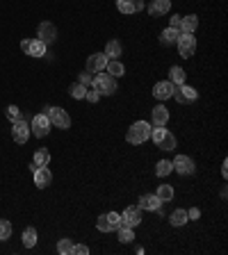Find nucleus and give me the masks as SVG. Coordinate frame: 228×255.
<instances>
[{"mask_svg":"<svg viewBox=\"0 0 228 255\" xmlns=\"http://www.w3.org/2000/svg\"><path fill=\"white\" fill-rule=\"evenodd\" d=\"M151 139H153L155 146H160L162 151H174V148H176V137H174V132H169L164 125H153V128H151Z\"/></svg>","mask_w":228,"mask_h":255,"instance_id":"nucleus-1","label":"nucleus"},{"mask_svg":"<svg viewBox=\"0 0 228 255\" xmlns=\"http://www.w3.org/2000/svg\"><path fill=\"white\" fill-rule=\"evenodd\" d=\"M146 139H151V125L146 123V121H135V123L128 128V132H126V141L128 144H144Z\"/></svg>","mask_w":228,"mask_h":255,"instance_id":"nucleus-2","label":"nucleus"},{"mask_svg":"<svg viewBox=\"0 0 228 255\" xmlns=\"http://www.w3.org/2000/svg\"><path fill=\"white\" fill-rule=\"evenodd\" d=\"M91 89H96L98 96H112V93L117 92V78H112L107 71L98 73V75H94Z\"/></svg>","mask_w":228,"mask_h":255,"instance_id":"nucleus-3","label":"nucleus"},{"mask_svg":"<svg viewBox=\"0 0 228 255\" xmlns=\"http://www.w3.org/2000/svg\"><path fill=\"white\" fill-rule=\"evenodd\" d=\"M44 114L51 118V125H55L59 130H69V128H71V116H69L62 107H46Z\"/></svg>","mask_w":228,"mask_h":255,"instance_id":"nucleus-4","label":"nucleus"},{"mask_svg":"<svg viewBox=\"0 0 228 255\" xmlns=\"http://www.w3.org/2000/svg\"><path fill=\"white\" fill-rule=\"evenodd\" d=\"M30 132H32L34 137H48V132H51V118L46 116L44 112L41 114H37V116H32V123H30Z\"/></svg>","mask_w":228,"mask_h":255,"instance_id":"nucleus-5","label":"nucleus"},{"mask_svg":"<svg viewBox=\"0 0 228 255\" xmlns=\"http://www.w3.org/2000/svg\"><path fill=\"white\" fill-rule=\"evenodd\" d=\"M176 46H178V52H180V57L189 59V57H192V55L196 52V37L180 32V37H178V41H176Z\"/></svg>","mask_w":228,"mask_h":255,"instance_id":"nucleus-6","label":"nucleus"},{"mask_svg":"<svg viewBox=\"0 0 228 255\" xmlns=\"http://www.w3.org/2000/svg\"><path fill=\"white\" fill-rule=\"evenodd\" d=\"M171 98H176L180 105H192V103H196V98H199V92L192 89V87H187V85H178L176 89H174V96H171Z\"/></svg>","mask_w":228,"mask_h":255,"instance_id":"nucleus-7","label":"nucleus"},{"mask_svg":"<svg viewBox=\"0 0 228 255\" xmlns=\"http://www.w3.org/2000/svg\"><path fill=\"white\" fill-rule=\"evenodd\" d=\"M12 137L16 144H25L27 139H30V123H27L25 118H19V121H14L12 125Z\"/></svg>","mask_w":228,"mask_h":255,"instance_id":"nucleus-8","label":"nucleus"},{"mask_svg":"<svg viewBox=\"0 0 228 255\" xmlns=\"http://www.w3.org/2000/svg\"><path fill=\"white\" fill-rule=\"evenodd\" d=\"M171 164H174V171H178L180 176H192L196 171V164L189 155H176V160Z\"/></svg>","mask_w":228,"mask_h":255,"instance_id":"nucleus-9","label":"nucleus"},{"mask_svg":"<svg viewBox=\"0 0 228 255\" xmlns=\"http://www.w3.org/2000/svg\"><path fill=\"white\" fill-rule=\"evenodd\" d=\"M142 212L144 209L139 208V205H130V208H126V212H124V216H121V223L124 226H128V228H135V226H139L142 223Z\"/></svg>","mask_w":228,"mask_h":255,"instance_id":"nucleus-10","label":"nucleus"},{"mask_svg":"<svg viewBox=\"0 0 228 255\" xmlns=\"http://www.w3.org/2000/svg\"><path fill=\"white\" fill-rule=\"evenodd\" d=\"M37 39L44 41L46 46H48V44H52V41L57 39V27L52 25L51 21H44V23L39 25V30H37Z\"/></svg>","mask_w":228,"mask_h":255,"instance_id":"nucleus-11","label":"nucleus"},{"mask_svg":"<svg viewBox=\"0 0 228 255\" xmlns=\"http://www.w3.org/2000/svg\"><path fill=\"white\" fill-rule=\"evenodd\" d=\"M107 55L105 52H94V55H89V59H87V69L85 71L89 73H101L105 71V66H107Z\"/></svg>","mask_w":228,"mask_h":255,"instance_id":"nucleus-12","label":"nucleus"},{"mask_svg":"<svg viewBox=\"0 0 228 255\" xmlns=\"http://www.w3.org/2000/svg\"><path fill=\"white\" fill-rule=\"evenodd\" d=\"M174 89H176V85L174 82H169V80H162V82H157L155 87H153V96H155L157 100H167L174 96Z\"/></svg>","mask_w":228,"mask_h":255,"instance_id":"nucleus-13","label":"nucleus"},{"mask_svg":"<svg viewBox=\"0 0 228 255\" xmlns=\"http://www.w3.org/2000/svg\"><path fill=\"white\" fill-rule=\"evenodd\" d=\"M32 173H34V185H37L39 189H46V187L52 183V173L48 166H39V169H34Z\"/></svg>","mask_w":228,"mask_h":255,"instance_id":"nucleus-14","label":"nucleus"},{"mask_svg":"<svg viewBox=\"0 0 228 255\" xmlns=\"http://www.w3.org/2000/svg\"><path fill=\"white\" fill-rule=\"evenodd\" d=\"M117 9L121 14H139L144 9L142 0H117Z\"/></svg>","mask_w":228,"mask_h":255,"instance_id":"nucleus-15","label":"nucleus"},{"mask_svg":"<svg viewBox=\"0 0 228 255\" xmlns=\"http://www.w3.org/2000/svg\"><path fill=\"white\" fill-rule=\"evenodd\" d=\"M139 208L149 209V212H157V209L162 208V201L157 198V194H144V196L139 198Z\"/></svg>","mask_w":228,"mask_h":255,"instance_id":"nucleus-16","label":"nucleus"},{"mask_svg":"<svg viewBox=\"0 0 228 255\" xmlns=\"http://www.w3.org/2000/svg\"><path fill=\"white\" fill-rule=\"evenodd\" d=\"M46 164H51V151H48V148H39V151L34 153V157H32L30 171L39 169V166H46Z\"/></svg>","mask_w":228,"mask_h":255,"instance_id":"nucleus-17","label":"nucleus"},{"mask_svg":"<svg viewBox=\"0 0 228 255\" xmlns=\"http://www.w3.org/2000/svg\"><path fill=\"white\" fill-rule=\"evenodd\" d=\"M171 9V0H153L149 5L151 16H164Z\"/></svg>","mask_w":228,"mask_h":255,"instance_id":"nucleus-18","label":"nucleus"},{"mask_svg":"<svg viewBox=\"0 0 228 255\" xmlns=\"http://www.w3.org/2000/svg\"><path fill=\"white\" fill-rule=\"evenodd\" d=\"M178 37H180V30L167 27V30H162V34H160V44H162V46H176Z\"/></svg>","mask_w":228,"mask_h":255,"instance_id":"nucleus-19","label":"nucleus"},{"mask_svg":"<svg viewBox=\"0 0 228 255\" xmlns=\"http://www.w3.org/2000/svg\"><path fill=\"white\" fill-rule=\"evenodd\" d=\"M196 27H199V19H196V14H189V16H182V19H180V32L194 34Z\"/></svg>","mask_w":228,"mask_h":255,"instance_id":"nucleus-20","label":"nucleus"},{"mask_svg":"<svg viewBox=\"0 0 228 255\" xmlns=\"http://www.w3.org/2000/svg\"><path fill=\"white\" fill-rule=\"evenodd\" d=\"M167 121H169V110L164 105L153 107V125H167Z\"/></svg>","mask_w":228,"mask_h":255,"instance_id":"nucleus-21","label":"nucleus"},{"mask_svg":"<svg viewBox=\"0 0 228 255\" xmlns=\"http://www.w3.org/2000/svg\"><path fill=\"white\" fill-rule=\"evenodd\" d=\"M105 71L110 73L112 78H121L126 73V66L119 62V59H107V66H105Z\"/></svg>","mask_w":228,"mask_h":255,"instance_id":"nucleus-22","label":"nucleus"},{"mask_svg":"<svg viewBox=\"0 0 228 255\" xmlns=\"http://www.w3.org/2000/svg\"><path fill=\"white\" fill-rule=\"evenodd\" d=\"M25 55H32V57H44L46 55V44L39 39H30V46H27Z\"/></svg>","mask_w":228,"mask_h":255,"instance_id":"nucleus-23","label":"nucleus"},{"mask_svg":"<svg viewBox=\"0 0 228 255\" xmlns=\"http://www.w3.org/2000/svg\"><path fill=\"white\" fill-rule=\"evenodd\" d=\"M169 221H171V226H185V223L189 221V216H187V209H176V212H171V216H169Z\"/></svg>","mask_w":228,"mask_h":255,"instance_id":"nucleus-24","label":"nucleus"},{"mask_svg":"<svg viewBox=\"0 0 228 255\" xmlns=\"http://www.w3.org/2000/svg\"><path fill=\"white\" fill-rule=\"evenodd\" d=\"M117 235H119V242H121V244H130L132 239H135V232H132V228L124 226V223L117 228Z\"/></svg>","mask_w":228,"mask_h":255,"instance_id":"nucleus-25","label":"nucleus"},{"mask_svg":"<svg viewBox=\"0 0 228 255\" xmlns=\"http://www.w3.org/2000/svg\"><path fill=\"white\" fill-rule=\"evenodd\" d=\"M169 82H174V85H185V71H182L180 66H171L169 69Z\"/></svg>","mask_w":228,"mask_h":255,"instance_id":"nucleus-26","label":"nucleus"},{"mask_svg":"<svg viewBox=\"0 0 228 255\" xmlns=\"http://www.w3.org/2000/svg\"><path fill=\"white\" fill-rule=\"evenodd\" d=\"M23 246H25V249H34V246H37V230L34 228L23 230Z\"/></svg>","mask_w":228,"mask_h":255,"instance_id":"nucleus-27","label":"nucleus"},{"mask_svg":"<svg viewBox=\"0 0 228 255\" xmlns=\"http://www.w3.org/2000/svg\"><path fill=\"white\" fill-rule=\"evenodd\" d=\"M121 52H124V50H121V44H119L117 39L107 41V46H105V55H107V57H110V59H117Z\"/></svg>","mask_w":228,"mask_h":255,"instance_id":"nucleus-28","label":"nucleus"},{"mask_svg":"<svg viewBox=\"0 0 228 255\" xmlns=\"http://www.w3.org/2000/svg\"><path fill=\"white\" fill-rule=\"evenodd\" d=\"M155 194H157V198H160L162 203H167V201L174 198V187H171V185H160Z\"/></svg>","mask_w":228,"mask_h":255,"instance_id":"nucleus-29","label":"nucleus"},{"mask_svg":"<svg viewBox=\"0 0 228 255\" xmlns=\"http://www.w3.org/2000/svg\"><path fill=\"white\" fill-rule=\"evenodd\" d=\"M171 171H174V164L169 162V160H160V162H157V166H155V173L160 178H167L171 173Z\"/></svg>","mask_w":228,"mask_h":255,"instance_id":"nucleus-30","label":"nucleus"},{"mask_svg":"<svg viewBox=\"0 0 228 255\" xmlns=\"http://www.w3.org/2000/svg\"><path fill=\"white\" fill-rule=\"evenodd\" d=\"M73 251V242L69 239V237H64V239H59L57 242V253L59 255H71Z\"/></svg>","mask_w":228,"mask_h":255,"instance_id":"nucleus-31","label":"nucleus"},{"mask_svg":"<svg viewBox=\"0 0 228 255\" xmlns=\"http://www.w3.org/2000/svg\"><path fill=\"white\" fill-rule=\"evenodd\" d=\"M69 92H71V96H73V98L82 100V98H85V96H87V87H85V85H80V82H73Z\"/></svg>","mask_w":228,"mask_h":255,"instance_id":"nucleus-32","label":"nucleus"},{"mask_svg":"<svg viewBox=\"0 0 228 255\" xmlns=\"http://www.w3.org/2000/svg\"><path fill=\"white\" fill-rule=\"evenodd\" d=\"M12 237V223L0 219V239H9Z\"/></svg>","mask_w":228,"mask_h":255,"instance_id":"nucleus-33","label":"nucleus"},{"mask_svg":"<svg viewBox=\"0 0 228 255\" xmlns=\"http://www.w3.org/2000/svg\"><path fill=\"white\" fill-rule=\"evenodd\" d=\"M96 228L101 230V232H110V230H112V226H110V221H107V216H105V214H101L96 219Z\"/></svg>","mask_w":228,"mask_h":255,"instance_id":"nucleus-34","label":"nucleus"},{"mask_svg":"<svg viewBox=\"0 0 228 255\" xmlns=\"http://www.w3.org/2000/svg\"><path fill=\"white\" fill-rule=\"evenodd\" d=\"M5 114H7V118H9L12 123H14V121H19V118H23V116H21V110L16 107V105H9Z\"/></svg>","mask_w":228,"mask_h":255,"instance_id":"nucleus-35","label":"nucleus"},{"mask_svg":"<svg viewBox=\"0 0 228 255\" xmlns=\"http://www.w3.org/2000/svg\"><path fill=\"white\" fill-rule=\"evenodd\" d=\"M107 221H110V226H112V230H117L119 226H121V214L119 212H107Z\"/></svg>","mask_w":228,"mask_h":255,"instance_id":"nucleus-36","label":"nucleus"},{"mask_svg":"<svg viewBox=\"0 0 228 255\" xmlns=\"http://www.w3.org/2000/svg\"><path fill=\"white\" fill-rule=\"evenodd\" d=\"M78 82H80V85H85L87 89H89V87H91V82H94V75H91L89 71H85V73H80V78H78Z\"/></svg>","mask_w":228,"mask_h":255,"instance_id":"nucleus-37","label":"nucleus"},{"mask_svg":"<svg viewBox=\"0 0 228 255\" xmlns=\"http://www.w3.org/2000/svg\"><path fill=\"white\" fill-rule=\"evenodd\" d=\"M71 255H89V249H87V244H73Z\"/></svg>","mask_w":228,"mask_h":255,"instance_id":"nucleus-38","label":"nucleus"},{"mask_svg":"<svg viewBox=\"0 0 228 255\" xmlns=\"http://www.w3.org/2000/svg\"><path fill=\"white\" fill-rule=\"evenodd\" d=\"M85 98L89 100V103H98V98H101V96H98L96 89H91V87H89V89H87V96H85Z\"/></svg>","mask_w":228,"mask_h":255,"instance_id":"nucleus-39","label":"nucleus"},{"mask_svg":"<svg viewBox=\"0 0 228 255\" xmlns=\"http://www.w3.org/2000/svg\"><path fill=\"white\" fill-rule=\"evenodd\" d=\"M187 216H189V219H194V221H196V219L201 216V209H199V208H192V209H187Z\"/></svg>","mask_w":228,"mask_h":255,"instance_id":"nucleus-40","label":"nucleus"},{"mask_svg":"<svg viewBox=\"0 0 228 255\" xmlns=\"http://www.w3.org/2000/svg\"><path fill=\"white\" fill-rule=\"evenodd\" d=\"M180 19H182V16H178V14H176V16H171L169 27H176V30H180Z\"/></svg>","mask_w":228,"mask_h":255,"instance_id":"nucleus-41","label":"nucleus"},{"mask_svg":"<svg viewBox=\"0 0 228 255\" xmlns=\"http://www.w3.org/2000/svg\"><path fill=\"white\" fill-rule=\"evenodd\" d=\"M226 164H228V162L224 160V164H222V176H224V178H228V166H226Z\"/></svg>","mask_w":228,"mask_h":255,"instance_id":"nucleus-42","label":"nucleus"}]
</instances>
